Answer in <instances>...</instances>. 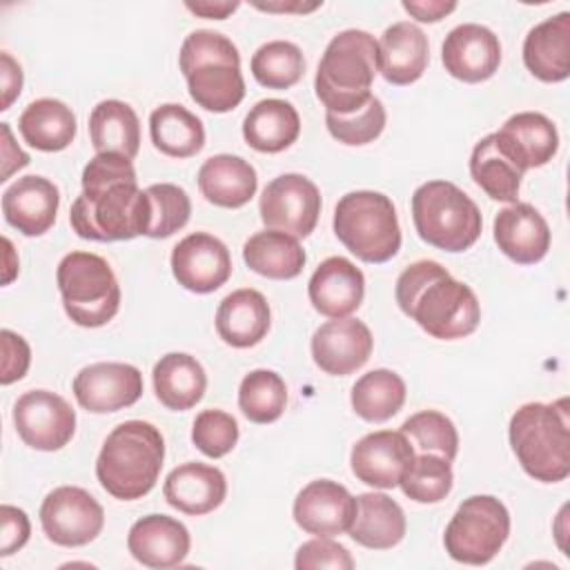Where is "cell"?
<instances>
[{"instance_id":"obj_1","label":"cell","mask_w":570,"mask_h":570,"mask_svg":"<svg viewBox=\"0 0 570 570\" xmlns=\"http://www.w3.org/2000/svg\"><path fill=\"white\" fill-rule=\"evenodd\" d=\"M82 194L69 209L80 238L111 243L147 236L151 205L138 187L136 169L120 154H96L82 169Z\"/></svg>"},{"instance_id":"obj_2","label":"cell","mask_w":570,"mask_h":570,"mask_svg":"<svg viewBox=\"0 0 570 570\" xmlns=\"http://www.w3.org/2000/svg\"><path fill=\"white\" fill-rule=\"evenodd\" d=\"M394 296L401 312L439 341L463 338L481 321V305L472 287L456 281L436 261L407 265L396 278Z\"/></svg>"},{"instance_id":"obj_3","label":"cell","mask_w":570,"mask_h":570,"mask_svg":"<svg viewBox=\"0 0 570 570\" xmlns=\"http://www.w3.org/2000/svg\"><path fill=\"white\" fill-rule=\"evenodd\" d=\"M165 461V439L147 421H125L116 425L96 459L100 485L120 501H136L149 494Z\"/></svg>"},{"instance_id":"obj_4","label":"cell","mask_w":570,"mask_h":570,"mask_svg":"<svg viewBox=\"0 0 570 570\" xmlns=\"http://www.w3.org/2000/svg\"><path fill=\"white\" fill-rule=\"evenodd\" d=\"M570 401L521 405L508 428L510 445L523 472L541 483H559L570 474Z\"/></svg>"},{"instance_id":"obj_5","label":"cell","mask_w":570,"mask_h":570,"mask_svg":"<svg viewBox=\"0 0 570 570\" xmlns=\"http://www.w3.org/2000/svg\"><path fill=\"white\" fill-rule=\"evenodd\" d=\"M178 67L187 80L191 100L207 111H232L245 98L240 53L236 45L218 31H191L180 45Z\"/></svg>"},{"instance_id":"obj_6","label":"cell","mask_w":570,"mask_h":570,"mask_svg":"<svg viewBox=\"0 0 570 570\" xmlns=\"http://www.w3.org/2000/svg\"><path fill=\"white\" fill-rule=\"evenodd\" d=\"M379 42L363 29L336 33L318 62L314 89L327 114H354L372 98Z\"/></svg>"},{"instance_id":"obj_7","label":"cell","mask_w":570,"mask_h":570,"mask_svg":"<svg viewBox=\"0 0 570 570\" xmlns=\"http://www.w3.org/2000/svg\"><path fill=\"white\" fill-rule=\"evenodd\" d=\"M412 220L421 240L443 252H465L483 227L476 203L450 180H428L414 189Z\"/></svg>"},{"instance_id":"obj_8","label":"cell","mask_w":570,"mask_h":570,"mask_svg":"<svg viewBox=\"0 0 570 570\" xmlns=\"http://www.w3.org/2000/svg\"><path fill=\"white\" fill-rule=\"evenodd\" d=\"M336 238L365 263H385L401 249V225L394 203L370 189L350 191L334 207Z\"/></svg>"},{"instance_id":"obj_9","label":"cell","mask_w":570,"mask_h":570,"mask_svg":"<svg viewBox=\"0 0 570 570\" xmlns=\"http://www.w3.org/2000/svg\"><path fill=\"white\" fill-rule=\"evenodd\" d=\"M67 316L80 327L107 325L120 307V285L111 265L91 252H69L56 269Z\"/></svg>"},{"instance_id":"obj_10","label":"cell","mask_w":570,"mask_h":570,"mask_svg":"<svg viewBox=\"0 0 570 570\" xmlns=\"http://www.w3.org/2000/svg\"><path fill=\"white\" fill-rule=\"evenodd\" d=\"M510 534V512L492 494H474L452 514L443 546L450 559L468 566L490 563Z\"/></svg>"},{"instance_id":"obj_11","label":"cell","mask_w":570,"mask_h":570,"mask_svg":"<svg viewBox=\"0 0 570 570\" xmlns=\"http://www.w3.org/2000/svg\"><path fill=\"white\" fill-rule=\"evenodd\" d=\"M40 525L49 541L62 548L91 543L105 525L102 505L78 485L51 490L40 505Z\"/></svg>"},{"instance_id":"obj_12","label":"cell","mask_w":570,"mask_h":570,"mask_svg":"<svg viewBox=\"0 0 570 570\" xmlns=\"http://www.w3.org/2000/svg\"><path fill=\"white\" fill-rule=\"evenodd\" d=\"M258 212L267 229L305 238L318 223L321 191L303 174H281L265 185Z\"/></svg>"},{"instance_id":"obj_13","label":"cell","mask_w":570,"mask_h":570,"mask_svg":"<svg viewBox=\"0 0 570 570\" xmlns=\"http://www.w3.org/2000/svg\"><path fill=\"white\" fill-rule=\"evenodd\" d=\"M13 425L29 448L56 452L71 441L76 432V412L56 392L29 390L13 403Z\"/></svg>"},{"instance_id":"obj_14","label":"cell","mask_w":570,"mask_h":570,"mask_svg":"<svg viewBox=\"0 0 570 570\" xmlns=\"http://www.w3.org/2000/svg\"><path fill=\"white\" fill-rule=\"evenodd\" d=\"M71 390L78 405L87 412H118L131 407L142 396V374L129 363H91L73 376Z\"/></svg>"},{"instance_id":"obj_15","label":"cell","mask_w":570,"mask_h":570,"mask_svg":"<svg viewBox=\"0 0 570 570\" xmlns=\"http://www.w3.org/2000/svg\"><path fill=\"white\" fill-rule=\"evenodd\" d=\"M414 454L416 452L410 439L401 430H379L361 436L354 443L350 465L361 483L379 490H392L401 485Z\"/></svg>"},{"instance_id":"obj_16","label":"cell","mask_w":570,"mask_h":570,"mask_svg":"<svg viewBox=\"0 0 570 570\" xmlns=\"http://www.w3.org/2000/svg\"><path fill=\"white\" fill-rule=\"evenodd\" d=\"M169 263L178 285L194 294L216 292L232 276L227 245L207 232H194L178 240Z\"/></svg>"},{"instance_id":"obj_17","label":"cell","mask_w":570,"mask_h":570,"mask_svg":"<svg viewBox=\"0 0 570 570\" xmlns=\"http://www.w3.org/2000/svg\"><path fill=\"white\" fill-rule=\"evenodd\" d=\"M292 512L303 532L314 537H336L352 528L356 497L332 479H316L296 494Z\"/></svg>"},{"instance_id":"obj_18","label":"cell","mask_w":570,"mask_h":570,"mask_svg":"<svg viewBox=\"0 0 570 570\" xmlns=\"http://www.w3.org/2000/svg\"><path fill=\"white\" fill-rule=\"evenodd\" d=\"M441 60L452 78L483 82L492 78L501 65V42L492 29L476 22H463L445 36Z\"/></svg>"},{"instance_id":"obj_19","label":"cell","mask_w":570,"mask_h":570,"mask_svg":"<svg viewBox=\"0 0 570 570\" xmlns=\"http://www.w3.org/2000/svg\"><path fill=\"white\" fill-rule=\"evenodd\" d=\"M374 338L358 318H334L312 334V358L332 376H347L363 367L372 356Z\"/></svg>"},{"instance_id":"obj_20","label":"cell","mask_w":570,"mask_h":570,"mask_svg":"<svg viewBox=\"0 0 570 570\" xmlns=\"http://www.w3.org/2000/svg\"><path fill=\"white\" fill-rule=\"evenodd\" d=\"M494 140L523 174L548 165L559 149L554 122L539 111H519L510 116L503 127L494 131Z\"/></svg>"},{"instance_id":"obj_21","label":"cell","mask_w":570,"mask_h":570,"mask_svg":"<svg viewBox=\"0 0 570 570\" xmlns=\"http://www.w3.org/2000/svg\"><path fill=\"white\" fill-rule=\"evenodd\" d=\"M312 307L330 318H345L354 314L365 296L363 272L343 256L325 258L307 283Z\"/></svg>"},{"instance_id":"obj_22","label":"cell","mask_w":570,"mask_h":570,"mask_svg":"<svg viewBox=\"0 0 570 570\" xmlns=\"http://www.w3.org/2000/svg\"><path fill=\"white\" fill-rule=\"evenodd\" d=\"M494 243L517 265H534L550 249V227L530 203H510L494 216Z\"/></svg>"},{"instance_id":"obj_23","label":"cell","mask_w":570,"mask_h":570,"mask_svg":"<svg viewBox=\"0 0 570 570\" xmlns=\"http://www.w3.org/2000/svg\"><path fill=\"white\" fill-rule=\"evenodd\" d=\"M58 187L45 176H22L2 194L4 220L24 236H42L56 223Z\"/></svg>"},{"instance_id":"obj_24","label":"cell","mask_w":570,"mask_h":570,"mask_svg":"<svg viewBox=\"0 0 570 570\" xmlns=\"http://www.w3.org/2000/svg\"><path fill=\"white\" fill-rule=\"evenodd\" d=\"M189 530L174 517L147 514L138 519L127 534L131 557L147 568H174L189 554Z\"/></svg>"},{"instance_id":"obj_25","label":"cell","mask_w":570,"mask_h":570,"mask_svg":"<svg viewBox=\"0 0 570 570\" xmlns=\"http://www.w3.org/2000/svg\"><path fill=\"white\" fill-rule=\"evenodd\" d=\"M163 494L178 512L200 517L214 512L225 501L227 479L214 465L187 461L167 474Z\"/></svg>"},{"instance_id":"obj_26","label":"cell","mask_w":570,"mask_h":570,"mask_svg":"<svg viewBox=\"0 0 570 570\" xmlns=\"http://www.w3.org/2000/svg\"><path fill=\"white\" fill-rule=\"evenodd\" d=\"M523 62L541 82L570 76V13L561 11L534 24L523 40Z\"/></svg>"},{"instance_id":"obj_27","label":"cell","mask_w":570,"mask_h":570,"mask_svg":"<svg viewBox=\"0 0 570 570\" xmlns=\"http://www.w3.org/2000/svg\"><path fill=\"white\" fill-rule=\"evenodd\" d=\"M430 60L428 36L414 22L390 24L379 40V71L392 85L416 82Z\"/></svg>"},{"instance_id":"obj_28","label":"cell","mask_w":570,"mask_h":570,"mask_svg":"<svg viewBox=\"0 0 570 570\" xmlns=\"http://www.w3.org/2000/svg\"><path fill=\"white\" fill-rule=\"evenodd\" d=\"M272 314L267 298L252 287L227 294L216 309L218 336L238 350L254 347L269 332Z\"/></svg>"},{"instance_id":"obj_29","label":"cell","mask_w":570,"mask_h":570,"mask_svg":"<svg viewBox=\"0 0 570 570\" xmlns=\"http://www.w3.org/2000/svg\"><path fill=\"white\" fill-rule=\"evenodd\" d=\"M198 189L212 205L238 209L252 200L258 187L256 169L240 156L216 154L198 169Z\"/></svg>"},{"instance_id":"obj_30","label":"cell","mask_w":570,"mask_h":570,"mask_svg":"<svg viewBox=\"0 0 570 570\" xmlns=\"http://www.w3.org/2000/svg\"><path fill=\"white\" fill-rule=\"evenodd\" d=\"M403 508L383 492H363L356 497V517L350 537L370 550H390L405 537Z\"/></svg>"},{"instance_id":"obj_31","label":"cell","mask_w":570,"mask_h":570,"mask_svg":"<svg viewBox=\"0 0 570 570\" xmlns=\"http://www.w3.org/2000/svg\"><path fill=\"white\" fill-rule=\"evenodd\" d=\"M301 118L292 102L281 98L258 100L243 120L245 142L261 154H278L296 142Z\"/></svg>"},{"instance_id":"obj_32","label":"cell","mask_w":570,"mask_h":570,"mask_svg":"<svg viewBox=\"0 0 570 570\" xmlns=\"http://www.w3.org/2000/svg\"><path fill=\"white\" fill-rule=\"evenodd\" d=\"M156 399L174 412L194 407L207 387V374L203 365L185 352H169L160 356L151 372Z\"/></svg>"},{"instance_id":"obj_33","label":"cell","mask_w":570,"mask_h":570,"mask_svg":"<svg viewBox=\"0 0 570 570\" xmlns=\"http://www.w3.org/2000/svg\"><path fill=\"white\" fill-rule=\"evenodd\" d=\"M24 142L38 151H62L76 138V114L58 98H38L18 118Z\"/></svg>"},{"instance_id":"obj_34","label":"cell","mask_w":570,"mask_h":570,"mask_svg":"<svg viewBox=\"0 0 570 570\" xmlns=\"http://www.w3.org/2000/svg\"><path fill=\"white\" fill-rule=\"evenodd\" d=\"M243 261L265 278L289 281L303 272L307 256L298 238L278 229H263L245 240Z\"/></svg>"},{"instance_id":"obj_35","label":"cell","mask_w":570,"mask_h":570,"mask_svg":"<svg viewBox=\"0 0 570 570\" xmlns=\"http://www.w3.org/2000/svg\"><path fill=\"white\" fill-rule=\"evenodd\" d=\"M89 138L96 154H120L129 160L140 149V122L122 100H102L89 114Z\"/></svg>"},{"instance_id":"obj_36","label":"cell","mask_w":570,"mask_h":570,"mask_svg":"<svg viewBox=\"0 0 570 570\" xmlns=\"http://www.w3.org/2000/svg\"><path fill=\"white\" fill-rule=\"evenodd\" d=\"M149 136L154 147L171 158H189L205 147L200 118L176 102H165L151 111Z\"/></svg>"},{"instance_id":"obj_37","label":"cell","mask_w":570,"mask_h":570,"mask_svg":"<svg viewBox=\"0 0 570 570\" xmlns=\"http://www.w3.org/2000/svg\"><path fill=\"white\" fill-rule=\"evenodd\" d=\"M470 174L492 200L517 203L523 171L501 151L494 134H488L474 145L470 156Z\"/></svg>"},{"instance_id":"obj_38","label":"cell","mask_w":570,"mask_h":570,"mask_svg":"<svg viewBox=\"0 0 570 570\" xmlns=\"http://www.w3.org/2000/svg\"><path fill=\"white\" fill-rule=\"evenodd\" d=\"M405 381L385 367L363 374L352 385V410L367 423H383L392 419L405 403Z\"/></svg>"},{"instance_id":"obj_39","label":"cell","mask_w":570,"mask_h":570,"mask_svg":"<svg viewBox=\"0 0 570 570\" xmlns=\"http://www.w3.org/2000/svg\"><path fill=\"white\" fill-rule=\"evenodd\" d=\"M252 76L267 89H289L305 73V58L289 40H269L256 49L249 62Z\"/></svg>"},{"instance_id":"obj_40","label":"cell","mask_w":570,"mask_h":570,"mask_svg":"<svg viewBox=\"0 0 570 570\" xmlns=\"http://www.w3.org/2000/svg\"><path fill=\"white\" fill-rule=\"evenodd\" d=\"M287 405V385L274 370H252L238 387V407L252 423L276 421Z\"/></svg>"},{"instance_id":"obj_41","label":"cell","mask_w":570,"mask_h":570,"mask_svg":"<svg viewBox=\"0 0 570 570\" xmlns=\"http://www.w3.org/2000/svg\"><path fill=\"white\" fill-rule=\"evenodd\" d=\"M452 481V461L432 452H419L401 481V490L416 503H439L450 494Z\"/></svg>"},{"instance_id":"obj_42","label":"cell","mask_w":570,"mask_h":570,"mask_svg":"<svg viewBox=\"0 0 570 570\" xmlns=\"http://www.w3.org/2000/svg\"><path fill=\"white\" fill-rule=\"evenodd\" d=\"M401 432L410 439L414 452H432L448 461L459 452V432L454 423L436 410H423L407 416Z\"/></svg>"},{"instance_id":"obj_43","label":"cell","mask_w":570,"mask_h":570,"mask_svg":"<svg viewBox=\"0 0 570 570\" xmlns=\"http://www.w3.org/2000/svg\"><path fill=\"white\" fill-rule=\"evenodd\" d=\"M145 191L151 205V220L147 229L149 238H167L187 225L191 216V200L183 187L174 183H156Z\"/></svg>"},{"instance_id":"obj_44","label":"cell","mask_w":570,"mask_h":570,"mask_svg":"<svg viewBox=\"0 0 570 570\" xmlns=\"http://www.w3.org/2000/svg\"><path fill=\"white\" fill-rule=\"evenodd\" d=\"M385 107L383 102L372 96L361 109L354 114H325L327 131L343 145H367L381 136L385 129Z\"/></svg>"},{"instance_id":"obj_45","label":"cell","mask_w":570,"mask_h":570,"mask_svg":"<svg viewBox=\"0 0 570 570\" xmlns=\"http://www.w3.org/2000/svg\"><path fill=\"white\" fill-rule=\"evenodd\" d=\"M194 445L209 459H220L238 443V423L229 412L203 410L191 425Z\"/></svg>"},{"instance_id":"obj_46","label":"cell","mask_w":570,"mask_h":570,"mask_svg":"<svg viewBox=\"0 0 570 570\" xmlns=\"http://www.w3.org/2000/svg\"><path fill=\"white\" fill-rule=\"evenodd\" d=\"M294 566L298 570H316V568L352 570L354 568V559H352L350 550L345 546L332 541V537H318V539L305 541L296 550Z\"/></svg>"},{"instance_id":"obj_47","label":"cell","mask_w":570,"mask_h":570,"mask_svg":"<svg viewBox=\"0 0 570 570\" xmlns=\"http://www.w3.org/2000/svg\"><path fill=\"white\" fill-rule=\"evenodd\" d=\"M0 338H2L0 383L9 385L13 381H20L27 374L29 363H31V350H29V343L11 330H2Z\"/></svg>"},{"instance_id":"obj_48","label":"cell","mask_w":570,"mask_h":570,"mask_svg":"<svg viewBox=\"0 0 570 570\" xmlns=\"http://www.w3.org/2000/svg\"><path fill=\"white\" fill-rule=\"evenodd\" d=\"M31 534V523L24 510L4 503L0 508V557L18 552Z\"/></svg>"},{"instance_id":"obj_49","label":"cell","mask_w":570,"mask_h":570,"mask_svg":"<svg viewBox=\"0 0 570 570\" xmlns=\"http://www.w3.org/2000/svg\"><path fill=\"white\" fill-rule=\"evenodd\" d=\"M0 80H2L0 109L7 111L11 107V102L20 96V89H22V67L7 51L0 53Z\"/></svg>"},{"instance_id":"obj_50","label":"cell","mask_w":570,"mask_h":570,"mask_svg":"<svg viewBox=\"0 0 570 570\" xmlns=\"http://www.w3.org/2000/svg\"><path fill=\"white\" fill-rule=\"evenodd\" d=\"M0 131H2V176H0V183H4L13 171L22 169L29 165V154H24L16 142H13V136H11V129H9V122H2L0 125Z\"/></svg>"},{"instance_id":"obj_51","label":"cell","mask_w":570,"mask_h":570,"mask_svg":"<svg viewBox=\"0 0 570 570\" xmlns=\"http://www.w3.org/2000/svg\"><path fill=\"white\" fill-rule=\"evenodd\" d=\"M403 9L414 16L419 22H439L448 13L456 9V2H441V0H430V2H403Z\"/></svg>"},{"instance_id":"obj_52","label":"cell","mask_w":570,"mask_h":570,"mask_svg":"<svg viewBox=\"0 0 570 570\" xmlns=\"http://www.w3.org/2000/svg\"><path fill=\"white\" fill-rule=\"evenodd\" d=\"M185 7L196 13V16H203V18H212V20H225L229 13H234L240 2H212V0H200V2H185Z\"/></svg>"},{"instance_id":"obj_53","label":"cell","mask_w":570,"mask_h":570,"mask_svg":"<svg viewBox=\"0 0 570 570\" xmlns=\"http://www.w3.org/2000/svg\"><path fill=\"white\" fill-rule=\"evenodd\" d=\"M252 4L261 11H274V13H307V11L318 9L323 2L294 0V2H252Z\"/></svg>"}]
</instances>
